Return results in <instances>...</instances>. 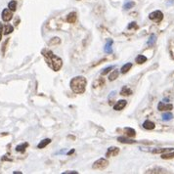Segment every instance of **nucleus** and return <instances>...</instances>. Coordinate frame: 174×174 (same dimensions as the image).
<instances>
[{"label": "nucleus", "mask_w": 174, "mask_h": 174, "mask_svg": "<svg viewBox=\"0 0 174 174\" xmlns=\"http://www.w3.org/2000/svg\"><path fill=\"white\" fill-rule=\"evenodd\" d=\"M42 55L45 58L47 65L53 69L54 71H58L63 67V60L60 57L53 54V52L48 50V49H43L42 50Z\"/></svg>", "instance_id": "nucleus-1"}, {"label": "nucleus", "mask_w": 174, "mask_h": 174, "mask_svg": "<svg viewBox=\"0 0 174 174\" xmlns=\"http://www.w3.org/2000/svg\"><path fill=\"white\" fill-rule=\"evenodd\" d=\"M71 88L73 93L75 94H82L85 92L86 85H87V79L82 75L75 76L69 82Z\"/></svg>", "instance_id": "nucleus-2"}, {"label": "nucleus", "mask_w": 174, "mask_h": 174, "mask_svg": "<svg viewBox=\"0 0 174 174\" xmlns=\"http://www.w3.org/2000/svg\"><path fill=\"white\" fill-rule=\"evenodd\" d=\"M108 166H109L108 160H106V158H99L98 160H96L95 162L93 163L92 168H93V169H97V170H104V169H106Z\"/></svg>", "instance_id": "nucleus-3"}, {"label": "nucleus", "mask_w": 174, "mask_h": 174, "mask_svg": "<svg viewBox=\"0 0 174 174\" xmlns=\"http://www.w3.org/2000/svg\"><path fill=\"white\" fill-rule=\"evenodd\" d=\"M149 19L152 20V21H155L156 23H160L163 19V14L160 10H156V11L152 12V13L149 15Z\"/></svg>", "instance_id": "nucleus-4"}, {"label": "nucleus", "mask_w": 174, "mask_h": 174, "mask_svg": "<svg viewBox=\"0 0 174 174\" xmlns=\"http://www.w3.org/2000/svg\"><path fill=\"white\" fill-rule=\"evenodd\" d=\"M1 17L4 22H9V21H11L12 18H13V12H12L9 8L4 9L3 11H2Z\"/></svg>", "instance_id": "nucleus-5"}, {"label": "nucleus", "mask_w": 174, "mask_h": 174, "mask_svg": "<svg viewBox=\"0 0 174 174\" xmlns=\"http://www.w3.org/2000/svg\"><path fill=\"white\" fill-rule=\"evenodd\" d=\"M119 154V148H118V147H110V148L107 150L106 152V156L107 158H111V156H118Z\"/></svg>", "instance_id": "nucleus-6"}, {"label": "nucleus", "mask_w": 174, "mask_h": 174, "mask_svg": "<svg viewBox=\"0 0 174 174\" xmlns=\"http://www.w3.org/2000/svg\"><path fill=\"white\" fill-rule=\"evenodd\" d=\"M173 109L172 104H165L164 102H160L158 105V110L162 111H171Z\"/></svg>", "instance_id": "nucleus-7"}, {"label": "nucleus", "mask_w": 174, "mask_h": 174, "mask_svg": "<svg viewBox=\"0 0 174 174\" xmlns=\"http://www.w3.org/2000/svg\"><path fill=\"white\" fill-rule=\"evenodd\" d=\"M127 105V102L125 100H118L116 103V105L114 106V110L115 111H121L125 108V106Z\"/></svg>", "instance_id": "nucleus-8"}, {"label": "nucleus", "mask_w": 174, "mask_h": 174, "mask_svg": "<svg viewBox=\"0 0 174 174\" xmlns=\"http://www.w3.org/2000/svg\"><path fill=\"white\" fill-rule=\"evenodd\" d=\"M77 20V14L76 12H71L68 16H67V22L69 24H74Z\"/></svg>", "instance_id": "nucleus-9"}, {"label": "nucleus", "mask_w": 174, "mask_h": 174, "mask_svg": "<svg viewBox=\"0 0 174 174\" xmlns=\"http://www.w3.org/2000/svg\"><path fill=\"white\" fill-rule=\"evenodd\" d=\"M113 43H114L113 39H108L105 47H104V51H105L107 54L113 53Z\"/></svg>", "instance_id": "nucleus-10"}, {"label": "nucleus", "mask_w": 174, "mask_h": 174, "mask_svg": "<svg viewBox=\"0 0 174 174\" xmlns=\"http://www.w3.org/2000/svg\"><path fill=\"white\" fill-rule=\"evenodd\" d=\"M173 151V148H156V149H154L152 151L153 154H165V153H168V152H172Z\"/></svg>", "instance_id": "nucleus-11"}, {"label": "nucleus", "mask_w": 174, "mask_h": 174, "mask_svg": "<svg viewBox=\"0 0 174 174\" xmlns=\"http://www.w3.org/2000/svg\"><path fill=\"white\" fill-rule=\"evenodd\" d=\"M143 127L146 129V130H153L156 127V124L151 120H145L143 123Z\"/></svg>", "instance_id": "nucleus-12"}, {"label": "nucleus", "mask_w": 174, "mask_h": 174, "mask_svg": "<svg viewBox=\"0 0 174 174\" xmlns=\"http://www.w3.org/2000/svg\"><path fill=\"white\" fill-rule=\"evenodd\" d=\"M146 173H167L164 168H161V167H155V168H152V169H149L146 171Z\"/></svg>", "instance_id": "nucleus-13"}, {"label": "nucleus", "mask_w": 174, "mask_h": 174, "mask_svg": "<svg viewBox=\"0 0 174 174\" xmlns=\"http://www.w3.org/2000/svg\"><path fill=\"white\" fill-rule=\"evenodd\" d=\"M124 132H125L126 136L129 138H133L136 136V131L134 130L133 128H130V127H126L124 128Z\"/></svg>", "instance_id": "nucleus-14"}, {"label": "nucleus", "mask_w": 174, "mask_h": 174, "mask_svg": "<svg viewBox=\"0 0 174 174\" xmlns=\"http://www.w3.org/2000/svg\"><path fill=\"white\" fill-rule=\"evenodd\" d=\"M13 31H14L13 26L10 24H5V27H3V34H5V35H8V34L12 33Z\"/></svg>", "instance_id": "nucleus-15"}, {"label": "nucleus", "mask_w": 174, "mask_h": 174, "mask_svg": "<svg viewBox=\"0 0 174 174\" xmlns=\"http://www.w3.org/2000/svg\"><path fill=\"white\" fill-rule=\"evenodd\" d=\"M120 94L121 96H130L131 94H132V90H131L129 87H127V86H124V87H122V89L120 90Z\"/></svg>", "instance_id": "nucleus-16"}, {"label": "nucleus", "mask_w": 174, "mask_h": 174, "mask_svg": "<svg viewBox=\"0 0 174 174\" xmlns=\"http://www.w3.org/2000/svg\"><path fill=\"white\" fill-rule=\"evenodd\" d=\"M50 143H51V139H49V138L43 139V140H41L40 143L37 145V148H38V149H43V148H45V147L48 145V144H50Z\"/></svg>", "instance_id": "nucleus-17"}, {"label": "nucleus", "mask_w": 174, "mask_h": 174, "mask_svg": "<svg viewBox=\"0 0 174 174\" xmlns=\"http://www.w3.org/2000/svg\"><path fill=\"white\" fill-rule=\"evenodd\" d=\"M132 68V64L131 63H126L125 65H123L122 66V68H121L120 69H121V73L122 74H125L126 73H128L129 71H130V69Z\"/></svg>", "instance_id": "nucleus-18"}, {"label": "nucleus", "mask_w": 174, "mask_h": 174, "mask_svg": "<svg viewBox=\"0 0 174 174\" xmlns=\"http://www.w3.org/2000/svg\"><path fill=\"white\" fill-rule=\"evenodd\" d=\"M119 76V73L118 69H115V71H113L111 73H110V75H109V80L110 81H114L116 80V78H118Z\"/></svg>", "instance_id": "nucleus-19"}, {"label": "nucleus", "mask_w": 174, "mask_h": 174, "mask_svg": "<svg viewBox=\"0 0 174 174\" xmlns=\"http://www.w3.org/2000/svg\"><path fill=\"white\" fill-rule=\"evenodd\" d=\"M118 141L120 143H123V144H133L135 143V140H131L127 137H118Z\"/></svg>", "instance_id": "nucleus-20"}, {"label": "nucleus", "mask_w": 174, "mask_h": 174, "mask_svg": "<svg viewBox=\"0 0 174 174\" xmlns=\"http://www.w3.org/2000/svg\"><path fill=\"white\" fill-rule=\"evenodd\" d=\"M28 147H29V143H23V144H21V145H18L16 147V151L21 152V153H24Z\"/></svg>", "instance_id": "nucleus-21"}, {"label": "nucleus", "mask_w": 174, "mask_h": 174, "mask_svg": "<svg viewBox=\"0 0 174 174\" xmlns=\"http://www.w3.org/2000/svg\"><path fill=\"white\" fill-rule=\"evenodd\" d=\"M135 62L139 65H142V64L145 63V62H147V57L144 56V55H138L137 57H136Z\"/></svg>", "instance_id": "nucleus-22"}, {"label": "nucleus", "mask_w": 174, "mask_h": 174, "mask_svg": "<svg viewBox=\"0 0 174 174\" xmlns=\"http://www.w3.org/2000/svg\"><path fill=\"white\" fill-rule=\"evenodd\" d=\"M161 158L163 160H171V158H174V152H168V153L165 154H161Z\"/></svg>", "instance_id": "nucleus-23"}, {"label": "nucleus", "mask_w": 174, "mask_h": 174, "mask_svg": "<svg viewBox=\"0 0 174 174\" xmlns=\"http://www.w3.org/2000/svg\"><path fill=\"white\" fill-rule=\"evenodd\" d=\"M104 84H105V80H104V78H99L93 82V88H97V87L102 86V85H104Z\"/></svg>", "instance_id": "nucleus-24"}, {"label": "nucleus", "mask_w": 174, "mask_h": 174, "mask_svg": "<svg viewBox=\"0 0 174 174\" xmlns=\"http://www.w3.org/2000/svg\"><path fill=\"white\" fill-rule=\"evenodd\" d=\"M8 8L11 10L12 12H15L17 10V2L15 0H12V1L9 2L8 4Z\"/></svg>", "instance_id": "nucleus-25"}, {"label": "nucleus", "mask_w": 174, "mask_h": 174, "mask_svg": "<svg viewBox=\"0 0 174 174\" xmlns=\"http://www.w3.org/2000/svg\"><path fill=\"white\" fill-rule=\"evenodd\" d=\"M173 118V115L171 113H165L162 115V120L164 121H169Z\"/></svg>", "instance_id": "nucleus-26"}, {"label": "nucleus", "mask_w": 174, "mask_h": 174, "mask_svg": "<svg viewBox=\"0 0 174 174\" xmlns=\"http://www.w3.org/2000/svg\"><path fill=\"white\" fill-rule=\"evenodd\" d=\"M60 43H61V39L59 37H53V38H51L50 42H49L50 45H59Z\"/></svg>", "instance_id": "nucleus-27"}, {"label": "nucleus", "mask_w": 174, "mask_h": 174, "mask_svg": "<svg viewBox=\"0 0 174 174\" xmlns=\"http://www.w3.org/2000/svg\"><path fill=\"white\" fill-rule=\"evenodd\" d=\"M134 6H135V2H133V1H128V2H126V3L123 5V9L129 10V9H131V8H132V7H134Z\"/></svg>", "instance_id": "nucleus-28"}, {"label": "nucleus", "mask_w": 174, "mask_h": 174, "mask_svg": "<svg viewBox=\"0 0 174 174\" xmlns=\"http://www.w3.org/2000/svg\"><path fill=\"white\" fill-rule=\"evenodd\" d=\"M113 69H115V66H110V67H107L106 69H104L103 71H101V74L102 75H106V74H108L109 73H111V71Z\"/></svg>", "instance_id": "nucleus-29"}, {"label": "nucleus", "mask_w": 174, "mask_h": 174, "mask_svg": "<svg viewBox=\"0 0 174 174\" xmlns=\"http://www.w3.org/2000/svg\"><path fill=\"white\" fill-rule=\"evenodd\" d=\"M156 36L155 35V34H152V35L150 36V38H149V40H148V45L153 46L154 44L156 43Z\"/></svg>", "instance_id": "nucleus-30"}, {"label": "nucleus", "mask_w": 174, "mask_h": 174, "mask_svg": "<svg viewBox=\"0 0 174 174\" xmlns=\"http://www.w3.org/2000/svg\"><path fill=\"white\" fill-rule=\"evenodd\" d=\"M127 29H138V24H136L135 22H132V23H130V24H128Z\"/></svg>", "instance_id": "nucleus-31"}, {"label": "nucleus", "mask_w": 174, "mask_h": 174, "mask_svg": "<svg viewBox=\"0 0 174 174\" xmlns=\"http://www.w3.org/2000/svg\"><path fill=\"white\" fill-rule=\"evenodd\" d=\"M8 42H9V39H7V40L3 43V46H2V53H3V54L5 53V49H6V47H7V44H8Z\"/></svg>", "instance_id": "nucleus-32"}, {"label": "nucleus", "mask_w": 174, "mask_h": 174, "mask_svg": "<svg viewBox=\"0 0 174 174\" xmlns=\"http://www.w3.org/2000/svg\"><path fill=\"white\" fill-rule=\"evenodd\" d=\"M2 34H3V24L0 23V40L2 38Z\"/></svg>", "instance_id": "nucleus-33"}, {"label": "nucleus", "mask_w": 174, "mask_h": 174, "mask_svg": "<svg viewBox=\"0 0 174 174\" xmlns=\"http://www.w3.org/2000/svg\"><path fill=\"white\" fill-rule=\"evenodd\" d=\"M63 174H78L77 171H66V172H63Z\"/></svg>", "instance_id": "nucleus-34"}, {"label": "nucleus", "mask_w": 174, "mask_h": 174, "mask_svg": "<svg viewBox=\"0 0 174 174\" xmlns=\"http://www.w3.org/2000/svg\"><path fill=\"white\" fill-rule=\"evenodd\" d=\"M73 153H74V149H73V150H71V151H69L68 154H67V156H71V155H73Z\"/></svg>", "instance_id": "nucleus-35"}, {"label": "nucleus", "mask_w": 174, "mask_h": 174, "mask_svg": "<svg viewBox=\"0 0 174 174\" xmlns=\"http://www.w3.org/2000/svg\"><path fill=\"white\" fill-rule=\"evenodd\" d=\"M68 138L69 139H73V140H75V136H73V135H69Z\"/></svg>", "instance_id": "nucleus-36"}, {"label": "nucleus", "mask_w": 174, "mask_h": 174, "mask_svg": "<svg viewBox=\"0 0 174 174\" xmlns=\"http://www.w3.org/2000/svg\"><path fill=\"white\" fill-rule=\"evenodd\" d=\"M14 174H22V172H19V171H15Z\"/></svg>", "instance_id": "nucleus-37"}]
</instances>
